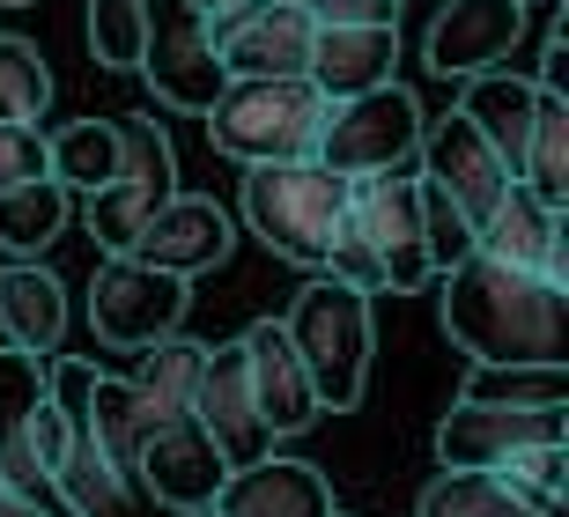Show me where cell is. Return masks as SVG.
<instances>
[{"label": "cell", "instance_id": "11", "mask_svg": "<svg viewBox=\"0 0 569 517\" xmlns=\"http://www.w3.org/2000/svg\"><path fill=\"white\" fill-rule=\"evenodd\" d=\"M214 30V60L230 82H259V74H303L311 60V16L296 0H244Z\"/></svg>", "mask_w": 569, "mask_h": 517}, {"label": "cell", "instance_id": "10", "mask_svg": "<svg viewBox=\"0 0 569 517\" xmlns=\"http://www.w3.org/2000/svg\"><path fill=\"white\" fill-rule=\"evenodd\" d=\"M415 178L422 186H437L443 200L459 207L466 222L481 229L488 215H496V200L510 192V170L503 156L473 133V126L459 119V111H443V119H422V148H415Z\"/></svg>", "mask_w": 569, "mask_h": 517}, {"label": "cell", "instance_id": "7", "mask_svg": "<svg viewBox=\"0 0 569 517\" xmlns=\"http://www.w3.org/2000/svg\"><path fill=\"white\" fill-rule=\"evenodd\" d=\"M186 304H192V281L156 274L141 259H127V251H104L97 274H89V326L119 355H141L148 340H170L186 326Z\"/></svg>", "mask_w": 569, "mask_h": 517}, {"label": "cell", "instance_id": "1", "mask_svg": "<svg viewBox=\"0 0 569 517\" xmlns=\"http://www.w3.org/2000/svg\"><path fill=\"white\" fill-rule=\"evenodd\" d=\"M443 332L473 362H569V289L466 251L443 274Z\"/></svg>", "mask_w": 569, "mask_h": 517}, {"label": "cell", "instance_id": "30", "mask_svg": "<svg viewBox=\"0 0 569 517\" xmlns=\"http://www.w3.org/2000/svg\"><path fill=\"white\" fill-rule=\"evenodd\" d=\"M415 517H526V503L510 496L496 474H473V466H443L422 488Z\"/></svg>", "mask_w": 569, "mask_h": 517}, {"label": "cell", "instance_id": "25", "mask_svg": "<svg viewBox=\"0 0 569 517\" xmlns=\"http://www.w3.org/2000/svg\"><path fill=\"white\" fill-rule=\"evenodd\" d=\"M52 488H60V503H67L74 517H127L133 503H141V488L111 474V466H104V451H97V444H89L82 429H74L67 458L52 466Z\"/></svg>", "mask_w": 569, "mask_h": 517}, {"label": "cell", "instance_id": "6", "mask_svg": "<svg viewBox=\"0 0 569 517\" xmlns=\"http://www.w3.org/2000/svg\"><path fill=\"white\" fill-rule=\"evenodd\" d=\"M148 89H156V103H170V111H208L214 97H222V60H214V30L200 8H186V0H141V67H133Z\"/></svg>", "mask_w": 569, "mask_h": 517}, {"label": "cell", "instance_id": "9", "mask_svg": "<svg viewBox=\"0 0 569 517\" xmlns=\"http://www.w3.org/2000/svg\"><path fill=\"white\" fill-rule=\"evenodd\" d=\"M111 126H119V163H111V178L97 192H82V200H89V237L104 251H127L148 215L178 192V156H170L156 119H111Z\"/></svg>", "mask_w": 569, "mask_h": 517}, {"label": "cell", "instance_id": "42", "mask_svg": "<svg viewBox=\"0 0 569 517\" xmlns=\"http://www.w3.org/2000/svg\"><path fill=\"white\" fill-rule=\"evenodd\" d=\"M333 517H340V510H333Z\"/></svg>", "mask_w": 569, "mask_h": 517}, {"label": "cell", "instance_id": "36", "mask_svg": "<svg viewBox=\"0 0 569 517\" xmlns=\"http://www.w3.org/2000/svg\"><path fill=\"white\" fill-rule=\"evenodd\" d=\"M540 89H555V97H569V38H562V22L548 30V52H540V74H532Z\"/></svg>", "mask_w": 569, "mask_h": 517}, {"label": "cell", "instance_id": "15", "mask_svg": "<svg viewBox=\"0 0 569 517\" xmlns=\"http://www.w3.org/2000/svg\"><path fill=\"white\" fill-rule=\"evenodd\" d=\"M230 245H237V237H230V215H222V207L200 200V192H170V200L141 222V237L127 245V259L192 281V274L222 267V259H230Z\"/></svg>", "mask_w": 569, "mask_h": 517}, {"label": "cell", "instance_id": "19", "mask_svg": "<svg viewBox=\"0 0 569 517\" xmlns=\"http://www.w3.org/2000/svg\"><path fill=\"white\" fill-rule=\"evenodd\" d=\"M214 517H333V480L303 466V458H252V466H230V480L214 488L208 503Z\"/></svg>", "mask_w": 569, "mask_h": 517}, {"label": "cell", "instance_id": "28", "mask_svg": "<svg viewBox=\"0 0 569 517\" xmlns=\"http://www.w3.org/2000/svg\"><path fill=\"white\" fill-rule=\"evenodd\" d=\"M459 399H481V407H569V362H473Z\"/></svg>", "mask_w": 569, "mask_h": 517}, {"label": "cell", "instance_id": "40", "mask_svg": "<svg viewBox=\"0 0 569 517\" xmlns=\"http://www.w3.org/2000/svg\"><path fill=\"white\" fill-rule=\"evenodd\" d=\"M385 8H400V0H385Z\"/></svg>", "mask_w": 569, "mask_h": 517}, {"label": "cell", "instance_id": "39", "mask_svg": "<svg viewBox=\"0 0 569 517\" xmlns=\"http://www.w3.org/2000/svg\"><path fill=\"white\" fill-rule=\"evenodd\" d=\"M0 8H30V0H0Z\"/></svg>", "mask_w": 569, "mask_h": 517}, {"label": "cell", "instance_id": "24", "mask_svg": "<svg viewBox=\"0 0 569 517\" xmlns=\"http://www.w3.org/2000/svg\"><path fill=\"white\" fill-rule=\"evenodd\" d=\"M82 436L104 451V466L119 480H133V466H141V436H148V421H141V407H133V385L127 377H97L89 385V414H82ZM141 488V480H133Z\"/></svg>", "mask_w": 569, "mask_h": 517}, {"label": "cell", "instance_id": "5", "mask_svg": "<svg viewBox=\"0 0 569 517\" xmlns=\"http://www.w3.org/2000/svg\"><path fill=\"white\" fill-rule=\"evenodd\" d=\"M422 148V103L407 97L400 82H378L362 97H333L326 126H318V163L333 178H378V170H415Z\"/></svg>", "mask_w": 569, "mask_h": 517}, {"label": "cell", "instance_id": "32", "mask_svg": "<svg viewBox=\"0 0 569 517\" xmlns=\"http://www.w3.org/2000/svg\"><path fill=\"white\" fill-rule=\"evenodd\" d=\"M44 103H52L44 52L30 38H8V30H0V126H30Z\"/></svg>", "mask_w": 569, "mask_h": 517}, {"label": "cell", "instance_id": "23", "mask_svg": "<svg viewBox=\"0 0 569 517\" xmlns=\"http://www.w3.org/2000/svg\"><path fill=\"white\" fill-rule=\"evenodd\" d=\"M200 362H208V348H200V340H186V332H170V340H148V348H141V362L127 370V385H133V407H141L148 429H156V421L192 414Z\"/></svg>", "mask_w": 569, "mask_h": 517}, {"label": "cell", "instance_id": "37", "mask_svg": "<svg viewBox=\"0 0 569 517\" xmlns=\"http://www.w3.org/2000/svg\"><path fill=\"white\" fill-rule=\"evenodd\" d=\"M186 8H200V16H208V22H222V16H230V8H244V0H186Z\"/></svg>", "mask_w": 569, "mask_h": 517}, {"label": "cell", "instance_id": "16", "mask_svg": "<svg viewBox=\"0 0 569 517\" xmlns=\"http://www.w3.org/2000/svg\"><path fill=\"white\" fill-rule=\"evenodd\" d=\"M192 421L214 436L222 466H252V458L274 451V436H267V421H259V407H252V377H244V348H237V340L208 348L200 392H192Z\"/></svg>", "mask_w": 569, "mask_h": 517}, {"label": "cell", "instance_id": "41", "mask_svg": "<svg viewBox=\"0 0 569 517\" xmlns=\"http://www.w3.org/2000/svg\"><path fill=\"white\" fill-rule=\"evenodd\" d=\"M526 8H532V0H526Z\"/></svg>", "mask_w": 569, "mask_h": 517}, {"label": "cell", "instance_id": "3", "mask_svg": "<svg viewBox=\"0 0 569 517\" xmlns=\"http://www.w3.org/2000/svg\"><path fill=\"white\" fill-rule=\"evenodd\" d=\"M208 119V141L230 156V163H296L318 148V126H326V97H318L303 74H259V82H222V97L200 111Z\"/></svg>", "mask_w": 569, "mask_h": 517}, {"label": "cell", "instance_id": "26", "mask_svg": "<svg viewBox=\"0 0 569 517\" xmlns=\"http://www.w3.org/2000/svg\"><path fill=\"white\" fill-rule=\"evenodd\" d=\"M67 207H74V192L52 186V178L8 186L0 192V251H8V259H38V251L67 229Z\"/></svg>", "mask_w": 569, "mask_h": 517}, {"label": "cell", "instance_id": "14", "mask_svg": "<svg viewBox=\"0 0 569 517\" xmlns=\"http://www.w3.org/2000/svg\"><path fill=\"white\" fill-rule=\"evenodd\" d=\"M133 480H141V496L170 503V510H208L214 488L230 480V466H222V451H214V436L200 429L192 414H178V421H156V429L141 436Z\"/></svg>", "mask_w": 569, "mask_h": 517}, {"label": "cell", "instance_id": "34", "mask_svg": "<svg viewBox=\"0 0 569 517\" xmlns=\"http://www.w3.org/2000/svg\"><path fill=\"white\" fill-rule=\"evenodd\" d=\"M422 245H429V274H451L466 251H473V222H466L437 186H422Z\"/></svg>", "mask_w": 569, "mask_h": 517}, {"label": "cell", "instance_id": "27", "mask_svg": "<svg viewBox=\"0 0 569 517\" xmlns=\"http://www.w3.org/2000/svg\"><path fill=\"white\" fill-rule=\"evenodd\" d=\"M518 186H526L532 200H548V207L569 200V97H555V89H540V103H532Z\"/></svg>", "mask_w": 569, "mask_h": 517}, {"label": "cell", "instance_id": "21", "mask_svg": "<svg viewBox=\"0 0 569 517\" xmlns=\"http://www.w3.org/2000/svg\"><path fill=\"white\" fill-rule=\"evenodd\" d=\"M532 103H540V82L532 74H510V67H488V74H466V97H459V119L481 133L503 170L518 178L526 163V133H532Z\"/></svg>", "mask_w": 569, "mask_h": 517}, {"label": "cell", "instance_id": "13", "mask_svg": "<svg viewBox=\"0 0 569 517\" xmlns=\"http://www.w3.org/2000/svg\"><path fill=\"white\" fill-rule=\"evenodd\" d=\"M562 429H569V407H481V399H459L437 429V458L496 474L503 458L532 451V444H555Z\"/></svg>", "mask_w": 569, "mask_h": 517}, {"label": "cell", "instance_id": "18", "mask_svg": "<svg viewBox=\"0 0 569 517\" xmlns=\"http://www.w3.org/2000/svg\"><path fill=\"white\" fill-rule=\"evenodd\" d=\"M473 251L503 259V267H526V274H548V281H562V289H569V229H562V207L532 200L518 178H510V192L496 200V215L473 229Z\"/></svg>", "mask_w": 569, "mask_h": 517}, {"label": "cell", "instance_id": "20", "mask_svg": "<svg viewBox=\"0 0 569 517\" xmlns=\"http://www.w3.org/2000/svg\"><path fill=\"white\" fill-rule=\"evenodd\" d=\"M392 67H400V22H326V30H311L303 82L333 103L392 82Z\"/></svg>", "mask_w": 569, "mask_h": 517}, {"label": "cell", "instance_id": "29", "mask_svg": "<svg viewBox=\"0 0 569 517\" xmlns=\"http://www.w3.org/2000/svg\"><path fill=\"white\" fill-rule=\"evenodd\" d=\"M119 163V126L111 119H74L60 133H44V170H52V186L67 192H97Z\"/></svg>", "mask_w": 569, "mask_h": 517}, {"label": "cell", "instance_id": "33", "mask_svg": "<svg viewBox=\"0 0 569 517\" xmlns=\"http://www.w3.org/2000/svg\"><path fill=\"white\" fill-rule=\"evenodd\" d=\"M89 52L97 67H141V0H89Z\"/></svg>", "mask_w": 569, "mask_h": 517}, {"label": "cell", "instance_id": "12", "mask_svg": "<svg viewBox=\"0 0 569 517\" xmlns=\"http://www.w3.org/2000/svg\"><path fill=\"white\" fill-rule=\"evenodd\" d=\"M518 38H526V0H443L422 38V60L443 82H466V74L503 67Z\"/></svg>", "mask_w": 569, "mask_h": 517}, {"label": "cell", "instance_id": "17", "mask_svg": "<svg viewBox=\"0 0 569 517\" xmlns=\"http://www.w3.org/2000/svg\"><path fill=\"white\" fill-rule=\"evenodd\" d=\"M237 348H244V377H252V407L267 421V436H303L318 421V392L303 377V362H296L281 318H252L237 332Z\"/></svg>", "mask_w": 569, "mask_h": 517}, {"label": "cell", "instance_id": "4", "mask_svg": "<svg viewBox=\"0 0 569 517\" xmlns=\"http://www.w3.org/2000/svg\"><path fill=\"white\" fill-rule=\"evenodd\" d=\"M340 215H348V178H333L318 156L244 170V222L289 267H311V274L326 267V245H333Z\"/></svg>", "mask_w": 569, "mask_h": 517}, {"label": "cell", "instance_id": "8", "mask_svg": "<svg viewBox=\"0 0 569 517\" xmlns=\"http://www.w3.org/2000/svg\"><path fill=\"white\" fill-rule=\"evenodd\" d=\"M348 229H356L370 259H378V281L392 296L429 289V245H422V178L415 170H378V178H348Z\"/></svg>", "mask_w": 569, "mask_h": 517}, {"label": "cell", "instance_id": "22", "mask_svg": "<svg viewBox=\"0 0 569 517\" xmlns=\"http://www.w3.org/2000/svg\"><path fill=\"white\" fill-rule=\"evenodd\" d=\"M0 332L8 348H30V355H52L67 332V289L38 259H8L0 267Z\"/></svg>", "mask_w": 569, "mask_h": 517}, {"label": "cell", "instance_id": "35", "mask_svg": "<svg viewBox=\"0 0 569 517\" xmlns=\"http://www.w3.org/2000/svg\"><path fill=\"white\" fill-rule=\"evenodd\" d=\"M30 178H52L44 170V133L38 126H0V192L30 186Z\"/></svg>", "mask_w": 569, "mask_h": 517}, {"label": "cell", "instance_id": "38", "mask_svg": "<svg viewBox=\"0 0 569 517\" xmlns=\"http://www.w3.org/2000/svg\"><path fill=\"white\" fill-rule=\"evenodd\" d=\"M178 517H214V510H178Z\"/></svg>", "mask_w": 569, "mask_h": 517}, {"label": "cell", "instance_id": "31", "mask_svg": "<svg viewBox=\"0 0 569 517\" xmlns=\"http://www.w3.org/2000/svg\"><path fill=\"white\" fill-rule=\"evenodd\" d=\"M496 480L526 503V517H562V496H569V444H562V436H555V444H532V451L503 458V466H496Z\"/></svg>", "mask_w": 569, "mask_h": 517}, {"label": "cell", "instance_id": "2", "mask_svg": "<svg viewBox=\"0 0 569 517\" xmlns=\"http://www.w3.org/2000/svg\"><path fill=\"white\" fill-rule=\"evenodd\" d=\"M281 332H289L296 362L311 377L318 392V414H348L362 407V385H370V348H378V332H370V296L333 281V274H311L296 304L281 310Z\"/></svg>", "mask_w": 569, "mask_h": 517}]
</instances>
